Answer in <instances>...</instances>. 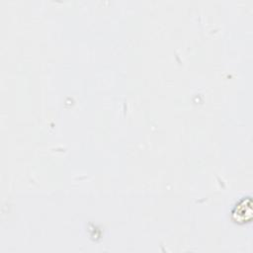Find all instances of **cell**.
I'll use <instances>...</instances> for the list:
<instances>
[{
	"mask_svg": "<svg viewBox=\"0 0 253 253\" xmlns=\"http://www.w3.org/2000/svg\"><path fill=\"white\" fill-rule=\"evenodd\" d=\"M252 212V199L251 197H244L233 208L231 218L234 222L242 224L251 220Z\"/></svg>",
	"mask_w": 253,
	"mask_h": 253,
	"instance_id": "1",
	"label": "cell"
}]
</instances>
